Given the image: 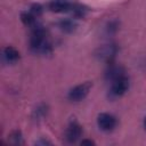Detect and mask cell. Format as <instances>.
<instances>
[{
    "label": "cell",
    "instance_id": "cell-1",
    "mask_svg": "<svg viewBox=\"0 0 146 146\" xmlns=\"http://www.w3.org/2000/svg\"><path fill=\"white\" fill-rule=\"evenodd\" d=\"M129 88V80L123 74L114 80H112V87H111V95L113 97H120L122 96Z\"/></svg>",
    "mask_w": 146,
    "mask_h": 146
},
{
    "label": "cell",
    "instance_id": "cell-2",
    "mask_svg": "<svg viewBox=\"0 0 146 146\" xmlns=\"http://www.w3.org/2000/svg\"><path fill=\"white\" fill-rule=\"evenodd\" d=\"M92 87V83L91 82H84V83H81L74 88H72L68 92V98L73 102H79V100H82L90 91Z\"/></svg>",
    "mask_w": 146,
    "mask_h": 146
},
{
    "label": "cell",
    "instance_id": "cell-3",
    "mask_svg": "<svg viewBox=\"0 0 146 146\" xmlns=\"http://www.w3.org/2000/svg\"><path fill=\"white\" fill-rule=\"evenodd\" d=\"M97 123H98V127L104 130V131H111L115 128L116 125V120L113 115L108 114V113H102L98 115V119H97Z\"/></svg>",
    "mask_w": 146,
    "mask_h": 146
},
{
    "label": "cell",
    "instance_id": "cell-4",
    "mask_svg": "<svg viewBox=\"0 0 146 146\" xmlns=\"http://www.w3.org/2000/svg\"><path fill=\"white\" fill-rule=\"evenodd\" d=\"M81 133H82L81 125H80L78 122H71L70 125H68L67 129H66L65 138H66L67 141L74 143V141H76V140L81 137Z\"/></svg>",
    "mask_w": 146,
    "mask_h": 146
},
{
    "label": "cell",
    "instance_id": "cell-5",
    "mask_svg": "<svg viewBox=\"0 0 146 146\" xmlns=\"http://www.w3.org/2000/svg\"><path fill=\"white\" fill-rule=\"evenodd\" d=\"M49 8L52 10V11H56V13H65V11H70L73 9V6L64 0H56L54 2L50 3Z\"/></svg>",
    "mask_w": 146,
    "mask_h": 146
},
{
    "label": "cell",
    "instance_id": "cell-6",
    "mask_svg": "<svg viewBox=\"0 0 146 146\" xmlns=\"http://www.w3.org/2000/svg\"><path fill=\"white\" fill-rule=\"evenodd\" d=\"M2 56L8 63H16L19 59V52L14 47H6L2 51Z\"/></svg>",
    "mask_w": 146,
    "mask_h": 146
},
{
    "label": "cell",
    "instance_id": "cell-7",
    "mask_svg": "<svg viewBox=\"0 0 146 146\" xmlns=\"http://www.w3.org/2000/svg\"><path fill=\"white\" fill-rule=\"evenodd\" d=\"M116 49L114 46H105L102 49H99V57L103 59H110L114 56Z\"/></svg>",
    "mask_w": 146,
    "mask_h": 146
},
{
    "label": "cell",
    "instance_id": "cell-8",
    "mask_svg": "<svg viewBox=\"0 0 146 146\" xmlns=\"http://www.w3.org/2000/svg\"><path fill=\"white\" fill-rule=\"evenodd\" d=\"M21 18H22V22L27 26L33 27L35 25V16L32 13H23Z\"/></svg>",
    "mask_w": 146,
    "mask_h": 146
},
{
    "label": "cell",
    "instance_id": "cell-9",
    "mask_svg": "<svg viewBox=\"0 0 146 146\" xmlns=\"http://www.w3.org/2000/svg\"><path fill=\"white\" fill-rule=\"evenodd\" d=\"M9 138H10V143H13V144H21L22 143V136H21V132L19 131H13L11 133H10V136H9Z\"/></svg>",
    "mask_w": 146,
    "mask_h": 146
},
{
    "label": "cell",
    "instance_id": "cell-10",
    "mask_svg": "<svg viewBox=\"0 0 146 146\" xmlns=\"http://www.w3.org/2000/svg\"><path fill=\"white\" fill-rule=\"evenodd\" d=\"M74 26H75V24H74L72 21H70V19L63 21V22L60 23V27H62L64 31H68V32H71V31L74 30Z\"/></svg>",
    "mask_w": 146,
    "mask_h": 146
},
{
    "label": "cell",
    "instance_id": "cell-11",
    "mask_svg": "<svg viewBox=\"0 0 146 146\" xmlns=\"http://www.w3.org/2000/svg\"><path fill=\"white\" fill-rule=\"evenodd\" d=\"M81 144H82V145H86V144L92 145V144H94V141H91V140H82V141H81Z\"/></svg>",
    "mask_w": 146,
    "mask_h": 146
},
{
    "label": "cell",
    "instance_id": "cell-12",
    "mask_svg": "<svg viewBox=\"0 0 146 146\" xmlns=\"http://www.w3.org/2000/svg\"><path fill=\"white\" fill-rule=\"evenodd\" d=\"M144 128H145V130H146V117H145V120H144Z\"/></svg>",
    "mask_w": 146,
    "mask_h": 146
}]
</instances>
